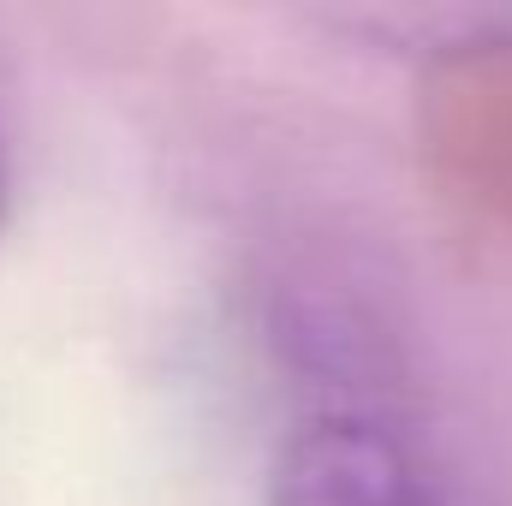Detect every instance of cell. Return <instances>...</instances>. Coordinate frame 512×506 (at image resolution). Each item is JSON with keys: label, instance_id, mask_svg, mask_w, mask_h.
<instances>
[{"label": "cell", "instance_id": "3957f363", "mask_svg": "<svg viewBox=\"0 0 512 506\" xmlns=\"http://www.w3.org/2000/svg\"><path fill=\"white\" fill-rule=\"evenodd\" d=\"M6 203H12V167H6V137H0V227H6Z\"/></svg>", "mask_w": 512, "mask_h": 506}, {"label": "cell", "instance_id": "6da1fadb", "mask_svg": "<svg viewBox=\"0 0 512 506\" xmlns=\"http://www.w3.org/2000/svg\"><path fill=\"white\" fill-rule=\"evenodd\" d=\"M417 137L435 191L471 221L512 233V36L435 60L417 96Z\"/></svg>", "mask_w": 512, "mask_h": 506}, {"label": "cell", "instance_id": "7a4b0ae2", "mask_svg": "<svg viewBox=\"0 0 512 506\" xmlns=\"http://www.w3.org/2000/svg\"><path fill=\"white\" fill-rule=\"evenodd\" d=\"M268 506H459L435 459L382 417L334 411L304 429L274 459Z\"/></svg>", "mask_w": 512, "mask_h": 506}]
</instances>
